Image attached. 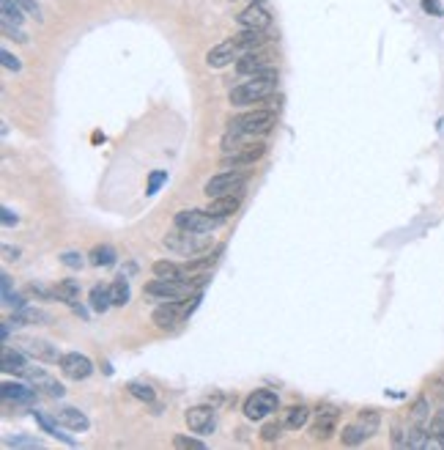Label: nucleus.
I'll list each match as a JSON object with an SVG mask.
<instances>
[{
  "label": "nucleus",
  "instance_id": "1",
  "mask_svg": "<svg viewBox=\"0 0 444 450\" xmlns=\"http://www.w3.org/2000/svg\"><path fill=\"white\" fill-rule=\"evenodd\" d=\"M277 126V110L255 108L247 113H239L228 121V135L233 138H255V135H267Z\"/></svg>",
  "mask_w": 444,
  "mask_h": 450
},
{
  "label": "nucleus",
  "instance_id": "2",
  "mask_svg": "<svg viewBox=\"0 0 444 450\" xmlns=\"http://www.w3.org/2000/svg\"><path fill=\"white\" fill-rule=\"evenodd\" d=\"M277 88V72H267V74H255L249 77L247 83H239L236 88H231L228 93V102L231 105H258L264 102L267 96H272Z\"/></svg>",
  "mask_w": 444,
  "mask_h": 450
},
{
  "label": "nucleus",
  "instance_id": "3",
  "mask_svg": "<svg viewBox=\"0 0 444 450\" xmlns=\"http://www.w3.org/2000/svg\"><path fill=\"white\" fill-rule=\"evenodd\" d=\"M162 245L167 250L178 252V255H195V252H206L212 247V236L203 234V231H184L176 228L173 234H167L162 239Z\"/></svg>",
  "mask_w": 444,
  "mask_h": 450
},
{
  "label": "nucleus",
  "instance_id": "4",
  "mask_svg": "<svg viewBox=\"0 0 444 450\" xmlns=\"http://www.w3.org/2000/svg\"><path fill=\"white\" fill-rule=\"evenodd\" d=\"M249 173L244 170H222V173H217L212 179L206 181V187H203V193L209 195V198H220V195H233V193H242L244 190V184H247Z\"/></svg>",
  "mask_w": 444,
  "mask_h": 450
},
{
  "label": "nucleus",
  "instance_id": "5",
  "mask_svg": "<svg viewBox=\"0 0 444 450\" xmlns=\"http://www.w3.org/2000/svg\"><path fill=\"white\" fill-rule=\"evenodd\" d=\"M173 223H176V228H184V231H203V234H212V231H217L225 220H222V217H214L212 212H206V209H184V212H178Z\"/></svg>",
  "mask_w": 444,
  "mask_h": 450
},
{
  "label": "nucleus",
  "instance_id": "6",
  "mask_svg": "<svg viewBox=\"0 0 444 450\" xmlns=\"http://www.w3.org/2000/svg\"><path fill=\"white\" fill-rule=\"evenodd\" d=\"M192 288L187 286L184 277H157V280H151L145 286V297H154V300L167 302V300H184Z\"/></svg>",
  "mask_w": 444,
  "mask_h": 450
},
{
  "label": "nucleus",
  "instance_id": "7",
  "mask_svg": "<svg viewBox=\"0 0 444 450\" xmlns=\"http://www.w3.org/2000/svg\"><path fill=\"white\" fill-rule=\"evenodd\" d=\"M277 406H280V398L274 396L272 390H255V393H249L244 398V417L247 420H264L269 417L272 412H277Z\"/></svg>",
  "mask_w": 444,
  "mask_h": 450
},
{
  "label": "nucleus",
  "instance_id": "8",
  "mask_svg": "<svg viewBox=\"0 0 444 450\" xmlns=\"http://www.w3.org/2000/svg\"><path fill=\"white\" fill-rule=\"evenodd\" d=\"M267 154V143H247V145H236L231 148L222 160H220V168L222 170H231V168H247V165L258 163L261 157Z\"/></svg>",
  "mask_w": 444,
  "mask_h": 450
},
{
  "label": "nucleus",
  "instance_id": "9",
  "mask_svg": "<svg viewBox=\"0 0 444 450\" xmlns=\"http://www.w3.org/2000/svg\"><path fill=\"white\" fill-rule=\"evenodd\" d=\"M338 423H340L338 406H332V404H319V409H316V423H313V429H310V436L324 442V439H329L332 434L338 431Z\"/></svg>",
  "mask_w": 444,
  "mask_h": 450
},
{
  "label": "nucleus",
  "instance_id": "10",
  "mask_svg": "<svg viewBox=\"0 0 444 450\" xmlns=\"http://www.w3.org/2000/svg\"><path fill=\"white\" fill-rule=\"evenodd\" d=\"M58 365H61L63 377L74 379V382H83V379H88L91 374H93V362H91L86 354H80V352H66Z\"/></svg>",
  "mask_w": 444,
  "mask_h": 450
},
{
  "label": "nucleus",
  "instance_id": "11",
  "mask_svg": "<svg viewBox=\"0 0 444 450\" xmlns=\"http://www.w3.org/2000/svg\"><path fill=\"white\" fill-rule=\"evenodd\" d=\"M236 72L244 74V77H255V74L277 72V69L272 66V55L255 50V53H244L239 61H236Z\"/></svg>",
  "mask_w": 444,
  "mask_h": 450
},
{
  "label": "nucleus",
  "instance_id": "12",
  "mask_svg": "<svg viewBox=\"0 0 444 450\" xmlns=\"http://www.w3.org/2000/svg\"><path fill=\"white\" fill-rule=\"evenodd\" d=\"M19 349L41 362H61V357H63L58 352V346H53L50 341H41V338H19Z\"/></svg>",
  "mask_w": 444,
  "mask_h": 450
},
{
  "label": "nucleus",
  "instance_id": "13",
  "mask_svg": "<svg viewBox=\"0 0 444 450\" xmlns=\"http://www.w3.org/2000/svg\"><path fill=\"white\" fill-rule=\"evenodd\" d=\"M184 423L190 426L192 434H212L217 426V417H214L212 406H190L184 412Z\"/></svg>",
  "mask_w": 444,
  "mask_h": 450
},
{
  "label": "nucleus",
  "instance_id": "14",
  "mask_svg": "<svg viewBox=\"0 0 444 450\" xmlns=\"http://www.w3.org/2000/svg\"><path fill=\"white\" fill-rule=\"evenodd\" d=\"M239 58H242V50L236 47V41H233V39H228V41L217 44V47H212V50L206 53V63H209L212 69H225L228 63L239 61Z\"/></svg>",
  "mask_w": 444,
  "mask_h": 450
},
{
  "label": "nucleus",
  "instance_id": "15",
  "mask_svg": "<svg viewBox=\"0 0 444 450\" xmlns=\"http://www.w3.org/2000/svg\"><path fill=\"white\" fill-rule=\"evenodd\" d=\"M22 377L28 379L31 384H33L36 390H44L50 398H61L66 390H63V384L58 382V379H53L47 371H41V368H25V374Z\"/></svg>",
  "mask_w": 444,
  "mask_h": 450
},
{
  "label": "nucleus",
  "instance_id": "16",
  "mask_svg": "<svg viewBox=\"0 0 444 450\" xmlns=\"http://www.w3.org/2000/svg\"><path fill=\"white\" fill-rule=\"evenodd\" d=\"M181 319H187V316H184V307L178 305V300H167V302H162L151 313V322L160 327V329H173Z\"/></svg>",
  "mask_w": 444,
  "mask_h": 450
},
{
  "label": "nucleus",
  "instance_id": "17",
  "mask_svg": "<svg viewBox=\"0 0 444 450\" xmlns=\"http://www.w3.org/2000/svg\"><path fill=\"white\" fill-rule=\"evenodd\" d=\"M236 22L242 25V28H252V31H267L269 25H272V17H269V11L264 9V3H249L247 9L236 17Z\"/></svg>",
  "mask_w": 444,
  "mask_h": 450
},
{
  "label": "nucleus",
  "instance_id": "18",
  "mask_svg": "<svg viewBox=\"0 0 444 450\" xmlns=\"http://www.w3.org/2000/svg\"><path fill=\"white\" fill-rule=\"evenodd\" d=\"M55 420H58L63 429H69V431H88L91 429V420L86 417V412H80V409H74V406H61V409L55 412Z\"/></svg>",
  "mask_w": 444,
  "mask_h": 450
},
{
  "label": "nucleus",
  "instance_id": "19",
  "mask_svg": "<svg viewBox=\"0 0 444 450\" xmlns=\"http://www.w3.org/2000/svg\"><path fill=\"white\" fill-rule=\"evenodd\" d=\"M236 41V47L244 53H255V50H261V47H267L269 44V36L267 31H252V28H242V34H236L233 36Z\"/></svg>",
  "mask_w": 444,
  "mask_h": 450
},
{
  "label": "nucleus",
  "instance_id": "20",
  "mask_svg": "<svg viewBox=\"0 0 444 450\" xmlns=\"http://www.w3.org/2000/svg\"><path fill=\"white\" fill-rule=\"evenodd\" d=\"M239 195H220V198H212L209 200V206H206V212H212L214 217H222V220H228L231 215L239 212Z\"/></svg>",
  "mask_w": 444,
  "mask_h": 450
},
{
  "label": "nucleus",
  "instance_id": "21",
  "mask_svg": "<svg viewBox=\"0 0 444 450\" xmlns=\"http://www.w3.org/2000/svg\"><path fill=\"white\" fill-rule=\"evenodd\" d=\"M307 420H310V406L307 404H294V406H288L285 409V429H291V431H299L302 426H307Z\"/></svg>",
  "mask_w": 444,
  "mask_h": 450
},
{
  "label": "nucleus",
  "instance_id": "22",
  "mask_svg": "<svg viewBox=\"0 0 444 450\" xmlns=\"http://www.w3.org/2000/svg\"><path fill=\"white\" fill-rule=\"evenodd\" d=\"M50 322H53V316L38 307H19L14 313V324H50Z\"/></svg>",
  "mask_w": 444,
  "mask_h": 450
},
{
  "label": "nucleus",
  "instance_id": "23",
  "mask_svg": "<svg viewBox=\"0 0 444 450\" xmlns=\"http://www.w3.org/2000/svg\"><path fill=\"white\" fill-rule=\"evenodd\" d=\"M25 368H28V362H25V357H22V349L17 352V349L6 346V349H3V371H6V374H17V377H22Z\"/></svg>",
  "mask_w": 444,
  "mask_h": 450
},
{
  "label": "nucleus",
  "instance_id": "24",
  "mask_svg": "<svg viewBox=\"0 0 444 450\" xmlns=\"http://www.w3.org/2000/svg\"><path fill=\"white\" fill-rule=\"evenodd\" d=\"M371 436V431L365 429V426H359V423H349V426H343V434H340V442L346 445V448H356V445H362L365 439Z\"/></svg>",
  "mask_w": 444,
  "mask_h": 450
},
{
  "label": "nucleus",
  "instance_id": "25",
  "mask_svg": "<svg viewBox=\"0 0 444 450\" xmlns=\"http://www.w3.org/2000/svg\"><path fill=\"white\" fill-rule=\"evenodd\" d=\"M3 398L6 401H22V404H31L36 398V390L25 387V384H17V382H6L3 384Z\"/></svg>",
  "mask_w": 444,
  "mask_h": 450
},
{
  "label": "nucleus",
  "instance_id": "26",
  "mask_svg": "<svg viewBox=\"0 0 444 450\" xmlns=\"http://www.w3.org/2000/svg\"><path fill=\"white\" fill-rule=\"evenodd\" d=\"M55 297H58L61 302L74 307L80 302V283H77V280H61V283L55 286Z\"/></svg>",
  "mask_w": 444,
  "mask_h": 450
},
{
  "label": "nucleus",
  "instance_id": "27",
  "mask_svg": "<svg viewBox=\"0 0 444 450\" xmlns=\"http://www.w3.org/2000/svg\"><path fill=\"white\" fill-rule=\"evenodd\" d=\"M409 417H411V423L425 426L428 420H430V398L428 396L414 398V404H411V409H409Z\"/></svg>",
  "mask_w": 444,
  "mask_h": 450
},
{
  "label": "nucleus",
  "instance_id": "28",
  "mask_svg": "<svg viewBox=\"0 0 444 450\" xmlns=\"http://www.w3.org/2000/svg\"><path fill=\"white\" fill-rule=\"evenodd\" d=\"M33 417H36V423H38V426H41L44 431L50 434V436H55V439H63L66 445H74V439H71V436H66V434L58 429L61 423H58V420H53L55 414H53V417H47L44 412H33Z\"/></svg>",
  "mask_w": 444,
  "mask_h": 450
},
{
  "label": "nucleus",
  "instance_id": "29",
  "mask_svg": "<svg viewBox=\"0 0 444 450\" xmlns=\"http://www.w3.org/2000/svg\"><path fill=\"white\" fill-rule=\"evenodd\" d=\"M222 252V247H217L214 252H206V255H200L195 261H187L184 264V275H197V272H209L214 267V261H217V255Z\"/></svg>",
  "mask_w": 444,
  "mask_h": 450
},
{
  "label": "nucleus",
  "instance_id": "30",
  "mask_svg": "<svg viewBox=\"0 0 444 450\" xmlns=\"http://www.w3.org/2000/svg\"><path fill=\"white\" fill-rule=\"evenodd\" d=\"M88 258L93 267H113V264H115V250H113L110 245H96V247L91 250Z\"/></svg>",
  "mask_w": 444,
  "mask_h": 450
},
{
  "label": "nucleus",
  "instance_id": "31",
  "mask_svg": "<svg viewBox=\"0 0 444 450\" xmlns=\"http://www.w3.org/2000/svg\"><path fill=\"white\" fill-rule=\"evenodd\" d=\"M151 272H154V277H184V267L176 264V261H154L151 264Z\"/></svg>",
  "mask_w": 444,
  "mask_h": 450
},
{
  "label": "nucleus",
  "instance_id": "32",
  "mask_svg": "<svg viewBox=\"0 0 444 450\" xmlns=\"http://www.w3.org/2000/svg\"><path fill=\"white\" fill-rule=\"evenodd\" d=\"M126 390H129V396L138 398V401H143V404H154V398H157V393H154V387L151 384H145V382H129L126 384Z\"/></svg>",
  "mask_w": 444,
  "mask_h": 450
},
{
  "label": "nucleus",
  "instance_id": "33",
  "mask_svg": "<svg viewBox=\"0 0 444 450\" xmlns=\"http://www.w3.org/2000/svg\"><path fill=\"white\" fill-rule=\"evenodd\" d=\"M110 305H113L110 288H105V286H93V288H91V307H93L96 313H105Z\"/></svg>",
  "mask_w": 444,
  "mask_h": 450
},
{
  "label": "nucleus",
  "instance_id": "34",
  "mask_svg": "<svg viewBox=\"0 0 444 450\" xmlns=\"http://www.w3.org/2000/svg\"><path fill=\"white\" fill-rule=\"evenodd\" d=\"M110 297H113V305L124 307L126 302H129V280H126V277L113 280V286H110Z\"/></svg>",
  "mask_w": 444,
  "mask_h": 450
},
{
  "label": "nucleus",
  "instance_id": "35",
  "mask_svg": "<svg viewBox=\"0 0 444 450\" xmlns=\"http://www.w3.org/2000/svg\"><path fill=\"white\" fill-rule=\"evenodd\" d=\"M0 11H3V19H6V22H14V25H22V22H25V11L19 9L14 0H0Z\"/></svg>",
  "mask_w": 444,
  "mask_h": 450
},
{
  "label": "nucleus",
  "instance_id": "36",
  "mask_svg": "<svg viewBox=\"0 0 444 450\" xmlns=\"http://www.w3.org/2000/svg\"><path fill=\"white\" fill-rule=\"evenodd\" d=\"M356 423L365 426V429L371 431V436H373V434L378 431V426H381V414L376 412V409H362V412L356 414Z\"/></svg>",
  "mask_w": 444,
  "mask_h": 450
},
{
  "label": "nucleus",
  "instance_id": "37",
  "mask_svg": "<svg viewBox=\"0 0 444 450\" xmlns=\"http://www.w3.org/2000/svg\"><path fill=\"white\" fill-rule=\"evenodd\" d=\"M283 429H285V423L269 420V423H264V429H261V439H264V442H277V439L283 436Z\"/></svg>",
  "mask_w": 444,
  "mask_h": 450
},
{
  "label": "nucleus",
  "instance_id": "38",
  "mask_svg": "<svg viewBox=\"0 0 444 450\" xmlns=\"http://www.w3.org/2000/svg\"><path fill=\"white\" fill-rule=\"evenodd\" d=\"M173 445L181 450H203L206 448L200 439H195V436H184V434H176V436H173Z\"/></svg>",
  "mask_w": 444,
  "mask_h": 450
},
{
  "label": "nucleus",
  "instance_id": "39",
  "mask_svg": "<svg viewBox=\"0 0 444 450\" xmlns=\"http://www.w3.org/2000/svg\"><path fill=\"white\" fill-rule=\"evenodd\" d=\"M428 434H430L433 439H439V436L444 434V412H442V409H439V412L428 420Z\"/></svg>",
  "mask_w": 444,
  "mask_h": 450
},
{
  "label": "nucleus",
  "instance_id": "40",
  "mask_svg": "<svg viewBox=\"0 0 444 450\" xmlns=\"http://www.w3.org/2000/svg\"><path fill=\"white\" fill-rule=\"evenodd\" d=\"M61 264L69 267V270H80V267L86 264V255H80V252H74V250H66L63 255H61Z\"/></svg>",
  "mask_w": 444,
  "mask_h": 450
},
{
  "label": "nucleus",
  "instance_id": "41",
  "mask_svg": "<svg viewBox=\"0 0 444 450\" xmlns=\"http://www.w3.org/2000/svg\"><path fill=\"white\" fill-rule=\"evenodd\" d=\"M165 181H167V170H154V173L148 176V190H145V193H148V195H157V190H160Z\"/></svg>",
  "mask_w": 444,
  "mask_h": 450
},
{
  "label": "nucleus",
  "instance_id": "42",
  "mask_svg": "<svg viewBox=\"0 0 444 450\" xmlns=\"http://www.w3.org/2000/svg\"><path fill=\"white\" fill-rule=\"evenodd\" d=\"M0 28H3V36L6 39H14V41H22V44L28 41V36L19 31V25H14V22H6V19H3V25H0Z\"/></svg>",
  "mask_w": 444,
  "mask_h": 450
},
{
  "label": "nucleus",
  "instance_id": "43",
  "mask_svg": "<svg viewBox=\"0 0 444 450\" xmlns=\"http://www.w3.org/2000/svg\"><path fill=\"white\" fill-rule=\"evenodd\" d=\"M19 9L28 14V17H33V19H41V9H38V3L36 0H14Z\"/></svg>",
  "mask_w": 444,
  "mask_h": 450
},
{
  "label": "nucleus",
  "instance_id": "44",
  "mask_svg": "<svg viewBox=\"0 0 444 450\" xmlns=\"http://www.w3.org/2000/svg\"><path fill=\"white\" fill-rule=\"evenodd\" d=\"M0 61H3V66H6L9 72H19V69H22L19 58H17V55H11L9 50H0Z\"/></svg>",
  "mask_w": 444,
  "mask_h": 450
},
{
  "label": "nucleus",
  "instance_id": "45",
  "mask_svg": "<svg viewBox=\"0 0 444 450\" xmlns=\"http://www.w3.org/2000/svg\"><path fill=\"white\" fill-rule=\"evenodd\" d=\"M406 442H409V431H403L398 423L392 426V445H398V448H406Z\"/></svg>",
  "mask_w": 444,
  "mask_h": 450
},
{
  "label": "nucleus",
  "instance_id": "46",
  "mask_svg": "<svg viewBox=\"0 0 444 450\" xmlns=\"http://www.w3.org/2000/svg\"><path fill=\"white\" fill-rule=\"evenodd\" d=\"M430 398H433L436 404H444V382L442 379H433V382H430Z\"/></svg>",
  "mask_w": 444,
  "mask_h": 450
},
{
  "label": "nucleus",
  "instance_id": "47",
  "mask_svg": "<svg viewBox=\"0 0 444 450\" xmlns=\"http://www.w3.org/2000/svg\"><path fill=\"white\" fill-rule=\"evenodd\" d=\"M423 9L428 14H433V17H444V6L439 0H423Z\"/></svg>",
  "mask_w": 444,
  "mask_h": 450
},
{
  "label": "nucleus",
  "instance_id": "48",
  "mask_svg": "<svg viewBox=\"0 0 444 450\" xmlns=\"http://www.w3.org/2000/svg\"><path fill=\"white\" fill-rule=\"evenodd\" d=\"M9 448H41V445L36 439H28V436H17V439L9 442Z\"/></svg>",
  "mask_w": 444,
  "mask_h": 450
},
{
  "label": "nucleus",
  "instance_id": "49",
  "mask_svg": "<svg viewBox=\"0 0 444 450\" xmlns=\"http://www.w3.org/2000/svg\"><path fill=\"white\" fill-rule=\"evenodd\" d=\"M3 305L11 307V310H19V307H25V300L19 294H9V297H3Z\"/></svg>",
  "mask_w": 444,
  "mask_h": 450
},
{
  "label": "nucleus",
  "instance_id": "50",
  "mask_svg": "<svg viewBox=\"0 0 444 450\" xmlns=\"http://www.w3.org/2000/svg\"><path fill=\"white\" fill-rule=\"evenodd\" d=\"M0 220H3V225H17V215L9 209V206H3V212H0Z\"/></svg>",
  "mask_w": 444,
  "mask_h": 450
},
{
  "label": "nucleus",
  "instance_id": "51",
  "mask_svg": "<svg viewBox=\"0 0 444 450\" xmlns=\"http://www.w3.org/2000/svg\"><path fill=\"white\" fill-rule=\"evenodd\" d=\"M3 255H6V261H17L19 250L17 247H9V245H6V247H3Z\"/></svg>",
  "mask_w": 444,
  "mask_h": 450
},
{
  "label": "nucleus",
  "instance_id": "52",
  "mask_svg": "<svg viewBox=\"0 0 444 450\" xmlns=\"http://www.w3.org/2000/svg\"><path fill=\"white\" fill-rule=\"evenodd\" d=\"M249 3H264V0H249Z\"/></svg>",
  "mask_w": 444,
  "mask_h": 450
}]
</instances>
